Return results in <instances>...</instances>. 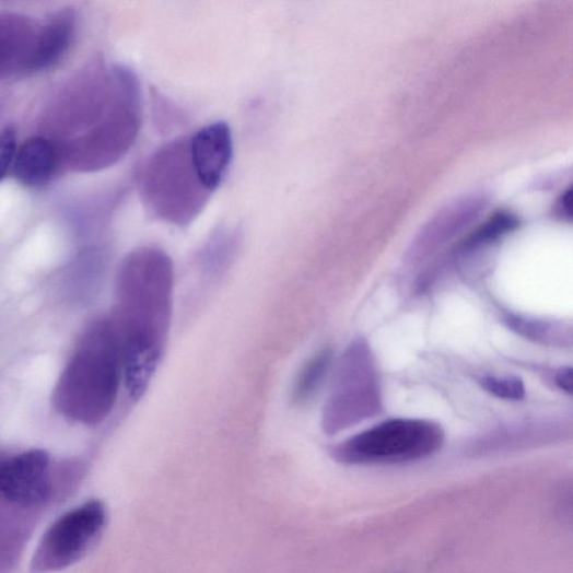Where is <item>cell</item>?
<instances>
[{
    "label": "cell",
    "instance_id": "cell-1",
    "mask_svg": "<svg viewBox=\"0 0 573 573\" xmlns=\"http://www.w3.org/2000/svg\"><path fill=\"white\" fill-rule=\"evenodd\" d=\"M174 267L156 247H143L122 262L112 320L119 341L124 379L133 399L148 391L167 343L173 315Z\"/></svg>",
    "mask_w": 573,
    "mask_h": 573
},
{
    "label": "cell",
    "instance_id": "cell-2",
    "mask_svg": "<svg viewBox=\"0 0 573 573\" xmlns=\"http://www.w3.org/2000/svg\"><path fill=\"white\" fill-rule=\"evenodd\" d=\"M124 365L110 319L91 323L80 337L56 389L57 409L74 421L98 424L113 411Z\"/></svg>",
    "mask_w": 573,
    "mask_h": 573
},
{
    "label": "cell",
    "instance_id": "cell-3",
    "mask_svg": "<svg viewBox=\"0 0 573 573\" xmlns=\"http://www.w3.org/2000/svg\"><path fill=\"white\" fill-rule=\"evenodd\" d=\"M140 192L149 211L166 223L184 227L200 217L212 192L190 157L189 137L174 139L152 155L141 174Z\"/></svg>",
    "mask_w": 573,
    "mask_h": 573
},
{
    "label": "cell",
    "instance_id": "cell-4",
    "mask_svg": "<svg viewBox=\"0 0 573 573\" xmlns=\"http://www.w3.org/2000/svg\"><path fill=\"white\" fill-rule=\"evenodd\" d=\"M443 441L441 428L433 422L396 419L355 436L340 446L336 455L351 464L409 461L434 454Z\"/></svg>",
    "mask_w": 573,
    "mask_h": 573
},
{
    "label": "cell",
    "instance_id": "cell-5",
    "mask_svg": "<svg viewBox=\"0 0 573 573\" xmlns=\"http://www.w3.org/2000/svg\"><path fill=\"white\" fill-rule=\"evenodd\" d=\"M106 519V507L101 501H89L62 515L44 535L34 569L58 571L78 562L101 536Z\"/></svg>",
    "mask_w": 573,
    "mask_h": 573
},
{
    "label": "cell",
    "instance_id": "cell-6",
    "mask_svg": "<svg viewBox=\"0 0 573 573\" xmlns=\"http://www.w3.org/2000/svg\"><path fill=\"white\" fill-rule=\"evenodd\" d=\"M50 456L30 451L0 457V496L22 507L44 504L51 495Z\"/></svg>",
    "mask_w": 573,
    "mask_h": 573
},
{
    "label": "cell",
    "instance_id": "cell-7",
    "mask_svg": "<svg viewBox=\"0 0 573 573\" xmlns=\"http://www.w3.org/2000/svg\"><path fill=\"white\" fill-rule=\"evenodd\" d=\"M190 157L204 186L213 194L224 180L233 159V138L224 121L210 124L189 137Z\"/></svg>",
    "mask_w": 573,
    "mask_h": 573
},
{
    "label": "cell",
    "instance_id": "cell-8",
    "mask_svg": "<svg viewBox=\"0 0 573 573\" xmlns=\"http://www.w3.org/2000/svg\"><path fill=\"white\" fill-rule=\"evenodd\" d=\"M37 33L27 17L0 14V81L31 72Z\"/></svg>",
    "mask_w": 573,
    "mask_h": 573
},
{
    "label": "cell",
    "instance_id": "cell-9",
    "mask_svg": "<svg viewBox=\"0 0 573 573\" xmlns=\"http://www.w3.org/2000/svg\"><path fill=\"white\" fill-rule=\"evenodd\" d=\"M60 152L56 143L46 137H32L17 149L14 173L17 180L30 188L49 183L59 165Z\"/></svg>",
    "mask_w": 573,
    "mask_h": 573
},
{
    "label": "cell",
    "instance_id": "cell-10",
    "mask_svg": "<svg viewBox=\"0 0 573 573\" xmlns=\"http://www.w3.org/2000/svg\"><path fill=\"white\" fill-rule=\"evenodd\" d=\"M75 22L74 12L65 10L38 28L31 72L50 69L62 60L73 42Z\"/></svg>",
    "mask_w": 573,
    "mask_h": 573
},
{
    "label": "cell",
    "instance_id": "cell-11",
    "mask_svg": "<svg viewBox=\"0 0 573 573\" xmlns=\"http://www.w3.org/2000/svg\"><path fill=\"white\" fill-rule=\"evenodd\" d=\"M331 353L321 351L311 359L300 372L292 393V400L296 405L307 402L317 391L328 371Z\"/></svg>",
    "mask_w": 573,
    "mask_h": 573
},
{
    "label": "cell",
    "instance_id": "cell-12",
    "mask_svg": "<svg viewBox=\"0 0 573 573\" xmlns=\"http://www.w3.org/2000/svg\"><path fill=\"white\" fill-rule=\"evenodd\" d=\"M517 225L516 219L508 213L495 214L469 238L468 245L475 246L494 241L500 235L513 230Z\"/></svg>",
    "mask_w": 573,
    "mask_h": 573
},
{
    "label": "cell",
    "instance_id": "cell-13",
    "mask_svg": "<svg viewBox=\"0 0 573 573\" xmlns=\"http://www.w3.org/2000/svg\"><path fill=\"white\" fill-rule=\"evenodd\" d=\"M482 385L489 393L504 399L518 400L525 394L521 379L515 377L487 376L482 379Z\"/></svg>",
    "mask_w": 573,
    "mask_h": 573
},
{
    "label": "cell",
    "instance_id": "cell-14",
    "mask_svg": "<svg viewBox=\"0 0 573 573\" xmlns=\"http://www.w3.org/2000/svg\"><path fill=\"white\" fill-rule=\"evenodd\" d=\"M17 152L16 131L12 127L0 132V180L9 173Z\"/></svg>",
    "mask_w": 573,
    "mask_h": 573
},
{
    "label": "cell",
    "instance_id": "cell-15",
    "mask_svg": "<svg viewBox=\"0 0 573 573\" xmlns=\"http://www.w3.org/2000/svg\"><path fill=\"white\" fill-rule=\"evenodd\" d=\"M558 385L561 389L566 391L568 394H572V370L571 369H564L562 370L557 377Z\"/></svg>",
    "mask_w": 573,
    "mask_h": 573
},
{
    "label": "cell",
    "instance_id": "cell-16",
    "mask_svg": "<svg viewBox=\"0 0 573 573\" xmlns=\"http://www.w3.org/2000/svg\"><path fill=\"white\" fill-rule=\"evenodd\" d=\"M571 190L568 189L566 192L561 197L559 203H558V211L561 215H566L570 218V209H571Z\"/></svg>",
    "mask_w": 573,
    "mask_h": 573
}]
</instances>
